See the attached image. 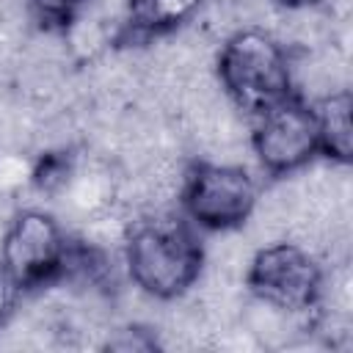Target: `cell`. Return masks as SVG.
<instances>
[{
	"label": "cell",
	"mask_w": 353,
	"mask_h": 353,
	"mask_svg": "<svg viewBox=\"0 0 353 353\" xmlns=\"http://www.w3.org/2000/svg\"><path fill=\"white\" fill-rule=\"evenodd\" d=\"M204 251L193 229L171 215H152L130 226L124 265L141 292L157 301L185 295L201 276Z\"/></svg>",
	"instance_id": "1"
},
{
	"label": "cell",
	"mask_w": 353,
	"mask_h": 353,
	"mask_svg": "<svg viewBox=\"0 0 353 353\" xmlns=\"http://www.w3.org/2000/svg\"><path fill=\"white\" fill-rule=\"evenodd\" d=\"M157 345L160 342L154 336H146V331L138 328V325L116 331V336H110L105 342V347H113V350H146V347H157Z\"/></svg>",
	"instance_id": "10"
},
{
	"label": "cell",
	"mask_w": 353,
	"mask_h": 353,
	"mask_svg": "<svg viewBox=\"0 0 353 353\" xmlns=\"http://www.w3.org/2000/svg\"><path fill=\"white\" fill-rule=\"evenodd\" d=\"M245 284L256 298L301 314L317 303L323 290V270L314 254H309L298 243L276 240L259 245L251 254Z\"/></svg>",
	"instance_id": "5"
},
{
	"label": "cell",
	"mask_w": 353,
	"mask_h": 353,
	"mask_svg": "<svg viewBox=\"0 0 353 353\" xmlns=\"http://www.w3.org/2000/svg\"><path fill=\"white\" fill-rule=\"evenodd\" d=\"M182 204L188 215L207 229L229 232L243 226L256 201V185L251 174L237 163H196L182 179Z\"/></svg>",
	"instance_id": "4"
},
{
	"label": "cell",
	"mask_w": 353,
	"mask_h": 353,
	"mask_svg": "<svg viewBox=\"0 0 353 353\" xmlns=\"http://www.w3.org/2000/svg\"><path fill=\"white\" fill-rule=\"evenodd\" d=\"M218 85L248 113H262L287 99L292 94V66L284 44L262 28L229 33L218 52Z\"/></svg>",
	"instance_id": "2"
},
{
	"label": "cell",
	"mask_w": 353,
	"mask_h": 353,
	"mask_svg": "<svg viewBox=\"0 0 353 353\" xmlns=\"http://www.w3.org/2000/svg\"><path fill=\"white\" fill-rule=\"evenodd\" d=\"M251 146L259 163L273 174H292L303 168L320 149L312 108L292 97L265 108L254 127Z\"/></svg>",
	"instance_id": "6"
},
{
	"label": "cell",
	"mask_w": 353,
	"mask_h": 353,
	"mask_svg": "<svg viewBox=\"0 0 353 353\" xmlns=\"http://www.w3.org/2000/svg\"><path fill=\"white\" fill-rule=\"evenodd\" d=\"M17 290H19V284L11 279V273L3 268V262H0V328L11 320V314H14V306H17Z\"/></svg>",
	"instance_id": "11"
},
{
	"label": "cell",
	"mask_w": 353,
	"mask_h": 353,
	"mask_svg": "<svg viewBox=\"0 0 353 353\" xmlns=\"http://www.w3.org/2000/svg\"><path fill=\"white\" fill-rule=\"evenodd\" d=\"M276 3H281V6H287V8H298V6H309V3H314V0H276Z\"/></svg>",
	"instance_id": "12"
},
{
	"label": "cell",
	"mask_w": 353,
	"mask_h": 353,
	"mask_svg": "<svg viewBox=\"0 0 353 353\" xmlns=\"http://www.w3.org/2000/svg\"><path fill=\"white\" fill-rule=\"evenodd\" d=\"M0 262L19 287H44L66 273L69 245L61 223L36 207L17 212L0 237Z\"/></svg>",
	"instance_id": "3"
},
{
	"label": "cell",
	"mask_w": 353,
	"mask_h": 353,
	"mask_svg": "<svg viewBox=\"0 0 353 353\" xmlns=\"http://www.w3.org/2000/svg\"><path fill=\"white\" fill-rule=\"evenodd\" d=\"M28 3H30L33 14L41 22H47V25H63V28L88 6V0H28Z\"/></svg>",
	"instance_id": "9"
},
{
	"label": "cell",
	"mask_w": 353,
	"mask_h": 353,
	"mask_svg": "<svg viewBox=\"0 0 353 353\" xmlns=\"http://www.w3.org/2000/svg\"><path fill=\"white\" fill-rule=\"evenodd\" d=\"M204 0H132V28L143 33H171L185 25Z\"/></svg>",
	"instance_id": "8"
},
{
	"label": "cell",
	"mask_w": 353,
	"mask_h": 353,
	"mask_svg": "<svg viewBox=\"0 0 353 353\" xmlns=\"http://www.w3.org/2000/svg\"><path fill=\"white\" fill-rule=\"evenodd\" d=\"M314 124H317V143L334 163L350 160L353 132H350V94L347 88L331 91L317 99Z\"/></svg>",
	"instance_id": "7"
}]
</instances>
